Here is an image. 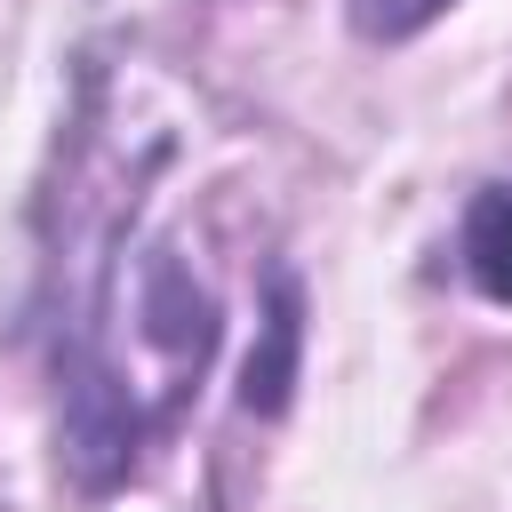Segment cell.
I'll return each mask as SVG.
<instances>
[{"instance_id": "obj_1", "label": "cell", "mask_w": 512, "mask_h": 512, "mask_svg": "<svg viewBox=\"0 0 512 512\" xmlns=\"http://www.w3.org/2000/svg\"><path fill=\"white\" fill-rule=\"evenodd\" d=\"M304 384V280L288 264L264 272V320H256V344L240 360V408L248 416H288Z\"/></svg>"}, {"instance_id": "obj_2", "label": "cell", "mask_w": 512, "mask_h": 512, "mask_svg": "<svg viewBox=\"0 0 512 512\" xmlns=\"http://www.w3.org/2000/svg\"><path fill=\"white\" fill-rule=\"evenodd\" d=\"M136 320H144V344L168 352L184 376H200V360L216 352V296H208L168 248L144 264V304H136Z\"/></svg>"}, {"instance_id": "obj_4", "label": "cell", "mask_w": 512, "mask_h": 512, "mask_svg": "<svg viewBox=\"0 0 512 512\" xmlns=\"http://www.w3.org/2000/svg\"><path fill=\"white\" fill-rule=\"evenodd\" d=\"M448 8H456V0H344L352 32H360V40H384V48H400V40L432 32Z\"/></svg>"}, {"instance_id": "obj_3", "label": "cell", "mask_w": 512, "mask_h": 512, "mask_svg": "<svg viewBox=\"0 0 512 512\" xmlns=\"http://www.w3.org/2000/svg\"><path fill=\"white\" fill-rule=\"evenodd\" d=\"M456 256H464V272H472V288H480L488 304H504V312H512V192H504V184H488V192H472V208H464V240H456Z\"/></svg>"}]
</instances>
